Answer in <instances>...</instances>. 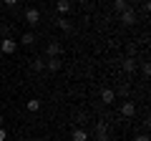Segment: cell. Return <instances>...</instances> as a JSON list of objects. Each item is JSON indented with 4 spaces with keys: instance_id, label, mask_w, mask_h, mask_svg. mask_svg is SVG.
Wrapping results in <instances>:
<instances>
[{
    "instance_id": "obj_21",
    "label": "cell",
    "mask_w": 151,
    "mask_h": 141,
    "mask_svg": "<svg viewBox=\"0 0 151 141\" xmlns=\"http://www.w3.org/2000/svg\"><path fill=\"white\" fill-rule=\"evenodd\" d=\"M5 139H8V131L3 129V126H0V141H5Z\"/></svg>"
},
{
    "instance_id": "obj_18",
    "label": "cell",
    "mask_w": 151,
    "mask_h": 141,
    "mask_svg": "<svg viewBox=\"0 0 151 141\" xmlns=\"http://www.w3.org/2000/svg\"><path fill=\"white\" fill-rule=\"evenodd\" d=\"M116 93H121V96H129V86H121V88H119Z\"/></svg>"
},
{
    "instance_id": "obj_9",
    "label": "cell",
    "mask_w": 151,
    "mask_h": 141,
    "mask_svg": "<svg viewBox=\"0 0 151 141\" xmlns=\"http://www.w3.org/2000/svg\"><path fill=\"white\" fill-rule=\"evenodd\" d=\"M60 65H63V63H60V58H48V60H45V68H48L50 73L60 70Z\"/></svg>"
},
{
    "instance_id": "obj_14",
    "label": "cell",
    "mask_w": 151,
    "mask_h": 141,
    "mask_svg": "<svg viewBox=\"0 0 151 141\" xmlns=\"http://www.w3.org/2000/svg\"><path fill=\"white\" fill-rule=\"evenodd\" d=\"M126 8H129V3H126V0H113V10H116V15H119V13H124Z\"/></svg>"
},
{
    "instance_id": "obj_12",
    "label": "cell",
    "mask_w": 151,
    "mask_h": 141,
    "mask_svg": "<svg viewBox=\"0 0 151 141\" xmlns=\"http://www.w3.org/2000/svg\"><path fill=\"white\" fill-rule=\"evenodd\" d=\"M55 25H58L63 33H70V30H73V25H70V23L65 20V18H58V20H55Z\"/></svg>"
},
{
    "instance_id": "obj_2",
    "label": "cell",
    "mask_w": 151,
    "mask_h": 141,
    "mask_svg": "<svg viewBox=\"0 0 151 141\" xmlns=\"http://www.w3.org/2000/svg\"><path fill=\"white\" fill-rule=\"evenodd\" d=\"M119 20L124 23V25H134L136 23V10L134 8H126L124 13H119Z\"/></svg>"
},
{
    "instance_id": "obj_20",
    "label": "cell",
    "mask_w": 151,
    "mask_h": 141,
    "mask_svg": "<svg viewBox=\"0 0 151 141\" xmlns=\"http://www.w3.org/2000/svg\"><path fill=\"white\" fill-rule=\"evenodd\" d=\"M3 3H5V5H10V8H15L18 3H20V0H3Z\"/></svg>"
},
{
    "instance_id": "obj_8",
    "label": "cell",
    "mask_w": 151,
    "mask_h": 141,
    "mask_svg": "<svg viewBox=\"0 0 151 141\" xmlns=\"http://www.w3.org/2000/svg\"><path fill=\"white\" fill-rule=\"evenodd\" d=\"M70 139H73V141H88V134L81 129V126H78V129L70 131Z\"/></svg>"
},
{
    "instance_id": "obj_22",
    "label": "cell",
    "mask_w": 151,
    "mask_h": 141,
    "mask_svg": "<svg viewBox=\"0 0 151 141\" xmlns=\"http://www.w3.org/2000/svg\"><path fill=\"white\" fill-rule=\"evenodd\" d=\"M96 141H111V136H96Z\"/></svg>"
},
{
    "instance_id": "obj_4",
    "label": "cell",
    "mask_w": 151,
    "mask_h": 141,
    "mask_svg": "<svg viewBox=\"0 0 151 141\" xmlns=\"http://www.w3.org/2000/svg\"><path fill=\"white\" fill-rule=\"evenodd\" d=\"M45 53H48V58H60V53H63V45H60L58 40H53V43H48Z\"/></svg>"
},
{
    "instance_id": "obj_16",
    "label": "cell",
    "mask_w": 151,
    "mask_h": 141,
    "mask_svg": "<svg viewBox=\"0 0 151 141\" xmlns=\"http://www.w3.org/2000/svg\"><path fill=\"white\" fill-rule=\"evenodd\" d=\"M20 43H23V45H33V43H35V35H33L30 30H28V33H23V38H20Z\"/></svg>"
},
{
    "instance_id": "obj_7",
    "label": "cell",
    "mask_w": 151,
    "mask_h": 141,
    "mask_svg": "<svg viewBox=\"0 0 151 141\" xmlns=\"http://www.w3.org/2000/svg\"><path fill=\"white\" fill-rule=\"evenodd\" d=\"M101 101L103 103H113L116 101V91H113V88H103L101 91Z\"/></svg>"
},
{
    "instance_id": "obj_1",
    "label": "cell",
    "mask_w": 151,
    "mask_h": 141,
    "mask_svg": "<svg viewBox=\"0 0 151 141\" xmlns=\"http://www.w3.org/2000/svg\"><path fill=\"white\" fill-rule=\"evenodd\" d=\"M0 50H3L5 55H13V53L18 50V40H15V38H5V40H0Z\"/></svg>"
},
{
    "instance_id": "obj_15",
    "label": "cell",
    "mask_w": 151,
    "mask_h": 141,
    "mask_svg": "<svg viewBox=\"0 0 151 141\" xmlns=\"http://www.w3.org/2000/svg\"><path fill=\"white\" fill-rule=\"evenodd\" d=\"M25 109H28V111H33V114H35V111H40V101H38V98H30V101L25 103Z\"/></svg>"
},
{
    "instance_id": "obj_10",
    "label": "cell",
    "mask_w": 151,
    "mask_h": 141,
    "mask_svg": "<svg viewBox=\"0 0 151 141\" xmlns=\"http://www.w3.org/2000/svg\"><path fill=\"white\" fill-rule=\"evenodd\" d=\"M55 10H58L60 15H65V13L70 10V0H55Z\"/></svg>"
},
{
    "instance_id": "obj_3",
    "label": "cell",
    "mask_w": 151,
    "mask_h": 141,
    "mask_svg": "<svg viewBox=\"0 0 151 141\" xmlns=\"http://www.w3.org/2000/svg\"><path fill=\"white\" fill-rule=\"evenodd\" d=\"M25 23H28L30 28H35L38 23H40V13H38L35 8H28V10H25Z\"/></svg>"
},
{
    "instance_id": "obj_6",
    "label": "cell",
    "mask_w": 151,
    "mask_h": 141,
    "mask_svg": "<svg viewBox=\"0 0 151 141\" xmlns=\"http://www.w3.org/2000/svg\"><path fill=\"white\" fill-rule=\"evenodd\" d=\"M121 68H124L126 73H136V58L126 55V58H124V63H121Z\"/></svg>"
},
{
    "instance_id": "obj_23",
    "label": "cell",
    "mask_w": 151,
    "mask_h": 141,
    "mask_svg": "<svg viewBox=\"0 0 151 141\" xmlns=\"http://www.w3.org/2000/svg\"><path fill=\"white\" fill-rule=\"evenodd\" d=\"M3 124H5V119H3V114H0V126H3Z\"/></svg>"
},
{
    "instance_id": "obj_5",
    "label": "cell",
    "mask_w": 151,
    "mask_h": 141,
    "mask_svg": "<svg viewBox=\"0 0 151 141\" xmlns=\"http://www.w3.org/2000/svg\"><path fill=\"white\" fill-rule=\"evenodd\" d=\"M121 116H126V119L136 116V103L134 101H124V103H121Z\"/></svg>"
},
{
    "instance_id": "obj_19",
    "label": "cell",
    "mask_w": 151,
    "mask_h": 141,
    "mask_svg": "<svg viewBox=\"0 0 151 141\" xmlns=\"http://www.w3.org/2000/svg\"><path fill=\"white\" fill-rule=\"evenodd\" d=\"M134 141H149V136H146V134H139V136H134Z\"/></svg>"
},
{
    "instance_id": "obj_11",
    "label": "cell",
    "mask_w": 151,
    "mask_h": 141,
    "mask_svg": "<svg viewBox=\"0 0 151 141\" xmlns=\"http://www.w3.org/2000/svg\"><path fill=\"white\" fill-rule=\"evenodd\" d=\"M96 136H108V124L106 121H96Z\"/></svg>"
},
{
    "instance_id": "obj_17",
    "label": "cell",
    "mask_w": 151,
    "mask_h": 141,
    "mask_svg": "<svg viewBox=\"0 0 151 141\" xmlns=\"http://www.w3.org/2000/svg\"><path fill=\"white\" fill-rule=\"evenodd\" d=\"M141 73L149 78V76H151V65H149V63H144V65H141Z\"/></svg>"
},
{
    "instance_id": "obj_13",
    "label": "cell",
    "mask_w": 151,
    "mask_h": 141,
    "mask_svg": "<svg viewBox=\"0 0 151 141\" xmlns=\"http://www.w3.org/2000/svg\"><path fill=\"white\" fill-rule=\"evenodd\" d=\"M30 68L35 70V73H40V70H45V60H43V58H35V60L30 63Z\"/></svg>"
}]
</instances>
